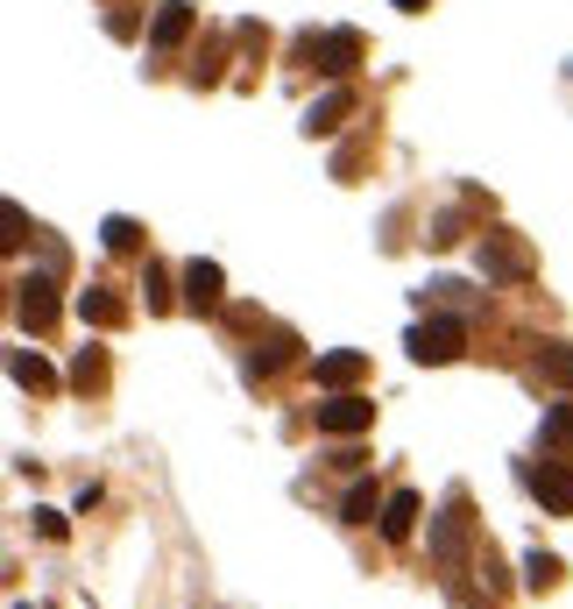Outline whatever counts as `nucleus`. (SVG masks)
I'll return each mask as SVG.
<instances>
[{
    "instance_id": "obj_1",
    "label": "nucleus",
    "mask_w": 573,
    "mask_h": 609,
    "mask_svg": "<svg viewBox=\"0 0 573 609\" xmlns=\"http://www.w3.org/2000/svg\"><path fill=\"white\" fill-rule=\"evenodd\" d=\"M319 432H333V440H354V432H369L375 426V405L369 397H354V390H333V397H319Z\"/></svg>"
},
{
    "instance_id": "obj_2",
    "label": "nucleus",
    "mask_w": 573,
    "mask_h": 609,
    "mask_svg": "<svg viewBox=\"0 0 573 609\" xmlns=\"http://www.w3.org/2000/svg\"><path fill=\"white\" fill-rule=\"evenodd\" d=\"M14 291H22V298H14V327H22V333H50L57 327V283L50 277H22Z\"/></svg>"
},
{
    "instance_id": "obj_3",
    "label": "nucleus",
    "mask_w": 573,
    "mask_h": 609,
    "mask_svg": "<svg viewBox=\"0 0 573 609\" xmlns=\"http://www.w3.org/2000/svg\"><path fill=\"white\" fill-rule=\"evenodd\" d=\"M461 319H425V327H411V361H461Z\"/></svg>"
},
{
    "instance_id": "obj_4",
    "label": "nucleus",
    "mask_w": 573,
    "mask_h": 609,
    "mask_svg": "<svg viewBox=\"0 0 573 609\" xmlns=\"http://www.w3.org/2000/svg\"><path fill=\"white\" fill-rule=\"evenodd\" d=\"M482 270H489V283H524L531 277V249L517 234H489L482 241Z\"/></svg>"
},
{
    "instance_id": "obj_5",
    "label": "nucleus",
    "mask_w": 573,
    "mask_h": 609,
    "mask_svg": "<svg viewBox=\"0 0 573 609\" xmlns=\"http://www.w3.org/2000/svg\"><path fill=\"white\" fill-rule=\"evenodd\" d=\"M531 489L545 497V510H552V518H573V468H566V461L531 468Z\"/></svg>"
},
{
    "instance_id": "obj_6",
    "label": "nucleus",
    "mask_w": 573,
    "mask_h": 609,
    "mask_svg": "<svg viewBox=\"0 0 573 609\" xmlns=\"http://www.w3.org/2000/svg\"><path fill=\"white\" fill-rule=\"evenodd\" d=\"M220 291H227L220 262H184V304H191V312H213Z\"/></svg>"
},
{
    "instance_id": "obj_7",
    "label": "nucleus",
    "mask_w": 573,
    "mask_h": 609,
    "mask_svg": "<svg viewBox=\"0 0 573 609\" xmlns=\"http://www.w3.org/2000/svg\"><path fill=\"white\" fill-rule=\"evenodd\" d=\"M361 369H369V355H354V348H340V355H319V383H326V390H348V383H361Z\"/></svg>"
},
{
    "instance_id": "obj_8",
    "label": "nucleus",
    "mask_w": 573,
    "mask_h": 609,
    "mask_svg": "<svg viewBox=\"0 0 573 609\" xmlns=\"http://www.w3.org/2000/svg\"><path fill=\"white\" fill-rule=\"evenodd\" d=\"M354 57H361V36L354 29H333L326 43H319V71H333V79H340V71H354Z\"/></svg>"
},
{
    "instance_id": "obj_9",
    "label": "nucleus",
    "mask_w": 573,
    "mask_h": 609,
    "mask_svg": "<svg viewBox=\"0 0 573 609\" xmlns=\"http://www.w3.org/2000/svg\"><path fill=\"white\" fill-rule=\"evenodd\" d=\"M411 525H418V497H411V489H396V497L382 503V539L404 546V539H411Z\"/></svg>"
},
{
    "instance_id": "obj_10",
    "label": "nucleus",
    "mask_w": 573,
    "mask_h": 609,
    "mask_svg": "<svg viewBox=\"0 0 573 609\" xmlns=\"http://www.w3.org/2000/svg\"><path fill=\"white\" fill-rule=\"evenodd\" d=\"M184 36H191V8H184V0H170V8L157 14V29H149V43H157V50H178Z\"/></svg>"
},
{
    "instance_id": "obj_11",
    "label": "nucleus",
    "mask_w": 573,
    "mask_h": 609,
    "mask_svg": "<svg viewBox=\"0 0 573 609\" xmlns=\"http://www.w3.org/2000/svg\"><path fill=\"white\" fill-rule=\"evenodd\" d=\"M8 369H14V383H22V390H57L50 361H43V355H29V348H14V361H8Z\"/></svg>"
},
{
    "instance_id": "obj_12",
    "label": "nucleus",
    "mask_w": 573,
    "mask_h": 609,
    "mask_svg": "<svg viewBox=\"0 0 573 609\" xmlns=\"http://www.w3.org/2000/svg\"><path fill=\"white\" fill-rule=\"evenodd\" d=\"M539 376L560 383V390H573V348H539Z\"/></svg>"
},
{
    "instance_id": "obj_13",
    "label": "nucleus",
    "mask_w": 573,
    "mask_h": 609,
    "mask_svg": "<svg viewBox=\"0 0 573 609\" xmlns=\"http://www.w3.org/2000/svg\"><path fill=\"white\" fill-rule=\"evenodd\" d=\"M79 312L92 319V327H121V298H107V291H86Z\"/></svg>"
},
{
    "instance_id": "obj_14",
    "label": "nucleus",
    "mask_w": 573,
    "mask_h": 609,
    "mask_svg": "<svg viewBox=\"0 0 573 609\" xmlns=\"http://www.w3.org/2000/svg\"><path fill=\"white\" fill-rule=\"evenodd\" d=\"M100 241H107V249H113V256H128V249H135V241H142V227H135V220H121V213H113V220L100 227Z\"/></svg>"
},
{
    "instance_id": "obj_15",
    "label": "nucleus",
    "mask_w": 573,
    "mask_h": 609,
    "mask_svg": "<svg viewBox=\"0 0 573 609\" xmlns=\"http://www.w3.org/2000/svg\"><path fill=\"white\" fill-rule=\"evenodd\" d=\"M340 510H348V525H369V518H375V482H354Z\"/></svg>"
},
{
    "instance_id": "obj_16",
    "label": "nucleus",
    "mask_w": 573,
    "mask_h": 609,
    "mask_svg": "<svg viewBox=\"0 0 573 609\" xmlns=\"http://www.w3.org/2000/svg\"><path fill=\"white\" fill-rule=\"evenodd\" d=\"M340 113H348V92H333V100H319L312 113H304V128H312V136H319V128H340Z\"/></svg>"
},
{
    "instance_id": "obj_17",
    "label": "nucleus",
    "mask_w": 573,
    "mask_h": 609,
    "mask_svg": "<svg viewBox=\"0 0 573 609\" xmlns=\"http://www.w3.org/2000/svg\"><path fill=\"white\" fill-rule=\"evenodd\" d=\"M545 440L552 447H573V405H552L545 411Z\"/></svg>"
},
{
    "instance_id": "obj_18",
    "label": "nucleus",
    "mask_w": 573,
    "mask_h": 609,
    "mask_svg": "<svg viewBox=\"0 0 573 609\" xmlns=\"http://www.w3.org/2000/svg\"><path fill=\"white\" fill-rule=\"evenodd\" d=\"M524 575H531V588H552V581H560V560L531 553V560H524Z\"/></svg>"
},
{
    "instance_id": "obj_19",
    "label": "nucleus",
    "mask_w": 573,
    "mask_h": 609,
    "mask_svg": "<svg viewBox=\"0 0 573 609\" xmlns=\"http://www.w3.org/2000/svg\"><path fill=\"white\" fill-rule=\"evenodd\" d=\"M142 291H149V304H157V312H163V304H170V277L157 270V262H149V277H142Z\"/></svg>"
},
{
    "instance_id": "obj_20",
    "label": "nucleus",
    "mask_w": 573,
    "mask_h": 609,
    "mask_svg": "<svg viewBox=\"0 0 573 609\" xmlns=\"http://www.w3.org/2000/svg\"><path fill=\"white\" fill-rule=\"evenodd\" d=\"M71 383H86V390H92V383H100V355H92V348L79 355V369H71Z\"/></svg>"
},
{
    "instance_id": "obj_21",
    "label": "nucleus",
    "mask_w": 573,
    "mask_h": 609,
    "mask_svg": "<svg viewBox=\"0 0 573 609\" xmlns=\"http://www.w3.org/2000/svg\"><path fill=\"white\" fill-rule=\"evenodd\" d=\"M396 8H404V14H418V8H425V0H396Z\"/></svg>"
}]
</instances>
